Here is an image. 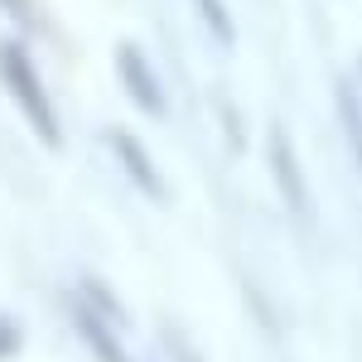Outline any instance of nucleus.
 Returning a JSON list of instances; mask_svg holds the SVG:
<instances>
[{
  "mask_svg": "<svg viewBox=\"0 0 362 362\" xmlns=\"http://www.w3.org/2000/svg\"><path fill=\"white\" fill-rule=\"evenodd\" d=\"M0 10L25 29V34H34V39L49 34V10H44V0H0Z\"/></svg>",
  "mask_w": 362,
  "mask_h": 362,
  "instance_id": "7",
  "label": "nucleus"
},
{
  "mask_svg": "<svg viewBox=\"0 0 362 362\" xmlns=\"http://www.w3.org/2000/svg\"><path fill=\"white\" fill-rule=\"evenodd\" d=\"M107 145L116 150V160L126 165V174L136 179V184L145 189V194H160V169H155V160H150V150H145V145H140V140L131 136V131H121V126H112V131H107Z\"/></svg>",
  "mask_w": 362,
  "mask_h": 362,
  "instance_id": "3",
  "label": "nucleus"
},
{
  "mask_svg": "<svg viewBox=\"0 0 362 362\" xmlns=\"http://www.w3.org/2000/svg\"><path fill=\"white\" fill-rule=\"evenodd\" d=\"M0 83H5L10 102L25 112V121L34 126V136L44 140V145H58L63 140L58 107H54V97H49V83L39 78V63H34L25 39H5L0 44Z\"/></svg>",
  "mask_w": 362,
  "mask_h": 362,
  "instance_id": "1",
  "label": "nucleus"
},
{
  "mask_svg": "<svg viewBox=\"0 0 362 362\" xmlns=\"http://www.w3.org/2000/svg\"><path fill=\"white\" fill-rule=\"evenodd\" d=\"M334 107H338V121H343V136H348V145H353V155L362 165V97L348 78H334Z\"/></svg>",
  "mask_w": 362,
  "mask_h": 362,
  "instance_id": "5",
  "label": "nucleus"
},
{
  "mask_svg": "<svg viewBox=\"0 0 362 362\" xmlns=\"http://www.w3.org/2000/svg\"><path fill=\"white\" fill-rule=\"evenodd\" d=\"M116 78H121L126 97H131L145 116H165L169 112L165 83H160L155 63L145 58V49H136V44H116Z\"/></svg>",
  "mask_w": 362,
  "mask_h": 362,
  "instance_id": "2",
  "label": "nucleus"
},
{
  "mask_svg": "<svg viewBox=\"0 0 362 362\" xmlns=\"http://www.w3.org/2000/svg\"><path fill=\"white\" fill-rule=\"evenodd\" d=\"M198 20H203V29L223 44V49H232L237 44V20H232V10H227V0H194Z\"/></svg>",
  "mask_w": 362,
  "mask_h": 362,
  "instance_id": "6",
  "label": "nucleus"
},
{
  "mask_svg": "<svg viewBox=\"0 0 362 362\" xmlns=\"http://www.w3.org/2000/svg\"><path fill=\"white\" fill-rule=\"evenodd\" d=\"M353 87H358V97H362V54H358V83H353Z\"/></svg>",
  "mask_w": 362,
  "mask_h": 362,
  "instance_id": "8",
  "label": "nucleus"
},
{
  "mask_svg": "<svg viewBox=\"0 0 362 362\" xmlns=\"http://www.w3.org/2000/svg\"><path fill=\"white\" fill-rule=\"evenodd\" d=\"M271 169H276L280 189L295 198L300 208H309V194H305V179H300V160H295V150H290V140L280 126H271Z\"/></svg>",
  "mask_w": 362,
  "mask_h": 362,
  "instance_id": "4",
  "label": "nucleus"
}]
</instances>
